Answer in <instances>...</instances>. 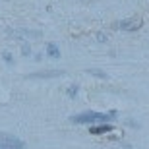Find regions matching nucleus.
Segmentation results:
<instances>
[{
	"instance_id": "nucleus-4",
	"label": "nucleus",
	"mask_w": 149,
	"mask_h": 149,
	"mask_svg": "<svg viewBox=\"0 0 149 149\" xmlns=\"http://www.w3.org/2000/svg\"><path fill=\"white\" fill-rule=\"evenodd\" d=\"M64 72L60 70H49V72H37V74H31V77H58L62 76Z\"/></svg>"
},
{
	"instance_id": "nucleus-3",
	"label": "nucleus",
	"mask_w": 149,
	"mask_h": 149,
	"mask_svg": "<svg viewBox=\"0 0 149 149\" xmlns=\"http://www.w3.org/2000/svg\"><path fill=\"white\" fill-rule=\"evenodd\" d=\"M139 27H141V19L139 17H128V19L120 22V29H124V31H136Z\"/></svg>"
},
{
	"instance_id": "nucleus-6",
	"label": "nucleus",
	"mask_w": 149,
	"mask_h": 149,
	"mask_svg": "<svg viewBox=\"0 0 149 149\" xmlns=\"http://www.w3.org/2000/svg\"><path fill=\"white\" fill-rule=\"evenodd\" d=\"M47 52H49L52 58H58V56H60V50H58V47H56L54 43H49V45H47Z\"/></svg>"
},
{
	"instance_id": "nucleus-2",
	"label": "nucleus",
	"mask_w": 149,
	"mask_h": 149,
	"mask_svg": "<svg viewBox=\"0 0 149 149\" xmlns=\"http://www.w3.org/2000/svg\"><path fill=\"white\" fill-rule=\"evenodd\" d=\"M0 143L4 145L6 149H25V143L22 139L14 138V136H8V134H2V132H0Z\"/></svg>"
},
{
	"instance_id": "nucleus-1",
	"label": "nucleus",
	"mask_w": 149,
	"mask_h": 149,
	"mask_svg": "<svg viewBox=\"0 0 149 149\" xmlns=\"http://www.w3.org/2000/svg\"><path fill=\"white\" fill-rule=\"evenodd\" d=\"M116 118V112H109V114H103V112H83V114H76L72 116L70 120L76 122V124H91V122H107Z\"/></svg>"
},
{
	"instance_id": "nucleus-7",
	"label": "nucleus",
	"mask_w": 149,
	"mask_h": 149,
	"mask_svg": "<svg viewBox=\"0 0 149 149\" xmlns=\"http://www.w3.org/2000/svg\"><path fill=\"white\" fill-rule=\"evenodd\" d=\"M89 74H93V76H99V77H107L105 72H101V70H89Z\"/></svg>"
},
{
	"instance_id": "nucleus-8",
	"label": "nucleus",
	"mask_w": 149,
	"mask_h": 149,
	"mask_svg": "<svg viewBox=\"0 0 149 149\" xmlns=\"http://www.w3.org/2000/svg\"><path fill=\"white\" fill-rule=\"evenodd\" d=\"M76 93H77V85H72V87L68 89V95L70 97H76Z\"/></svg>"
},
{
	"instance_id": "nucleus-10",
	"label": "nucleus",
	"mask_w": 149,
	"mask_h": 149,
	"mask_svg": "<svg viewBox=\"0 0 149 149\" xmlns=\"http://www.w3.org/2000/svg\"><path fill=\"white\" fill-rule=\"evenodd\" d=\"M0 149H6V147H4V145H2V143H0Z\"/></svg>"
},
{
	"instance_id": "nucleus-5",
	"label": "nucleus",
	"mask_w": 149,
	"mask_h": 149,
	"mask_svg": "<svg viewBox=\"0 0 149 149\" xmlns=\"http://www.w3.org/2000/svg\"><path fill=\"white\" fill-rule=\"evenodd\" d=\"M111 130H112V126H109V124H103V126L91 128L89 132H91V134H107V132H111Z\"/></svg>"
},
{
	"instance_id": "nucleus-9",
	"label": "nucleus",
	"mask_w": 149,
	"mask_h": 149,
	"mask_svg": "<svg viewBox=\"0 0 149 149\" xmlns=\"http://www.w3.org/2000/svg\"><path fill=\"white\" fill-rule=\"evenodd\" d=\"M4 60H6V62H12V56L8 54V52H6V54H4Z\"/></svg>"
}]
</instances>
